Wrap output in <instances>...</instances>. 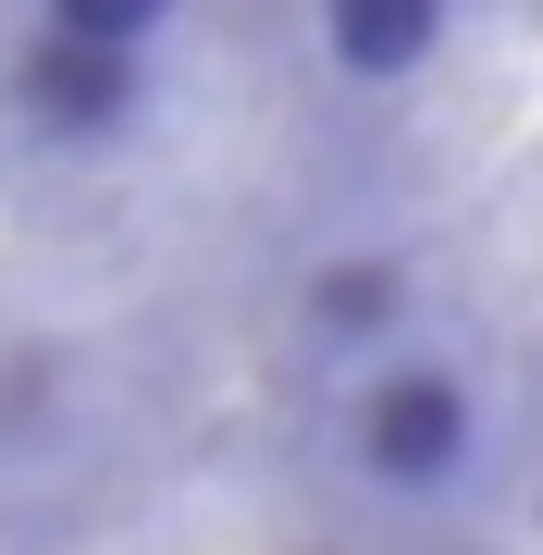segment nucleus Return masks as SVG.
Segmentation results:
<instances>
[{
	"mask_svg": "<svg viewBox=\"0 0 543 555\" xmlns=\"http://www.w3.org/2000/svg\"><path fill=\"white\" fill-rule=\"evenodd\" d=\"M371 321H396V272H383V259L322 272V334H371Z\"/></svg>",
	"mask_w": 543,
	"mask_h": 555,
	"instance_id": "obj_5",
	"label": "nucleus"
},
{
	"mask_svg": "<svg viewBox=\"0 0 543 555\" xmlns=\"http://www.w3.org/2000/svg\"><path fill=\"white\" fill-rule=\"evenodd\" d=\"M359 456H371V481H396V494L457 481V456H469V396H457V371H383L371 408H359Z\"/></svg>",
	"mask_w": 543,
	"mask_h": 555,
	"instance_id": "obj_1",
	"label": "nucleus"
},
{
	"mask_svg": "<svg viewBox=\"0 0 543 555\" xmlns=\"http://www.w3.org/2000/svg\"><path fill=\"white\" fill-rule=\"evenodd\" d=\"M173 0H50V38H87V50H137Z\"/></svg>",
	"mask_w": 543,
	"mask_h": 555,
	"instance_id": "obj_4",
	"label": "nucleus"
},
{
	"mask_svg": "<svg viewBox=\"0 0 543 555\" xmlns=\"http://www.w3.org/2000/svg\"><path fill=\"white\" fill-rule=\"evenodd\" d=\"M25 112H38L50 137H100V124L137 112V75H124V50L50 38V50H25Z\"/></svg>",
	"mask_w": 543,
	"mask_h": 555,
	"instance_id": "obj_2",
	"label": "nucleus"
},
{
	"mask_svg": "<svg viewBox=\"0 0 543 555\" xmlns=\"http://www.w3.org/2000/svg\"><path fill=\"white\" fill-rule=\"evenodd\" d=\"M432 38H444V0H322V50L346 75H371V87L421 75Z\"/></svg>",
	"mask_w": 543,
	"mask_h": 555,
	"instance_id": "obj_3",
	"label": "nucleus"
}]
</instances>
